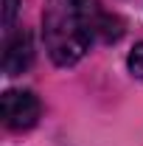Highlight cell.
I'll return each mask as SVG.
<instances>
[{
  "label": "cell",
  "mask_w": 143,
  "mask_h": 146,
  "mask_svg": "<svg viewBox=\"0 0 143 146\" xmlns=\"http://www.w3.org/2000/svg\"><path fill=\"white\" fill-rule=\"evenodd\" d=\"M124 23L109 14L101 0H48L42 11L45 51L59 68H70L93 48V42H115Z\"/></svg>",
  "instance_id": "6da1fadb"
},
{
  "label": "cell",
  "mask_w": 143,
  "mask_h": 146,
  "mask_svg": "<svg viewBox=\"0 0 143 146\" xmlns=\"http://www.w3.org/2000/svg\"><path fill=\"white\" fill-rule=\"evenodd\" d=\"M17 9H20V0H3V28L6 31H11L14 17H17Z\"/></svg>",
  "instance_id": "5b68a950"
},
{
  "label": "cell",
  "mask_w": 143,
  "mask_h": 146,
  "mask_svg": "<svg viewBox=\"0 0 143 146\" xmlns=\"http://www.w3.org/2000/svg\"><path fill=\"white\" fill-rule=\"evenodd\" d=\"M34 62V42L31 34L25 28H20L14 34L6 36V45H3V73L6 76H20L31 68Z\"/></svg>",
  "instance_id": "3957f363"
},
{
  "label": "cell",
  "mask_w": 143,
  "mask_h": 146,
  "mask_svg": "<svg viewBox=\"0 0 143 146\" xmlns=\"http://www.w3.org/2000/svg\"><path fill=\"white\" fill-rule=\"evenodd\" d=\"M126 65H129L132 76L143 82V42H138V45L132 48V54H129V59H126Z\"/></svg>",
  "instance_id": "277c9868"
},
{
  "label": "cell",
  "mask_w": 143,
  "mask_h": 146,
  "mask_svg": "<svg viewBox=\"0 0 143 146\" xmlns=\"http://www.w3.org/2000/svg\"><path fill=\"white\" fill-rule=\"evenodd\" d=\"M0 110H3V124L14 132L31 129L39 121V98L31 90H6L0 98Z\"/></svg>",
  "instance_id": "7a4b0ae2"
}]
</instances>
